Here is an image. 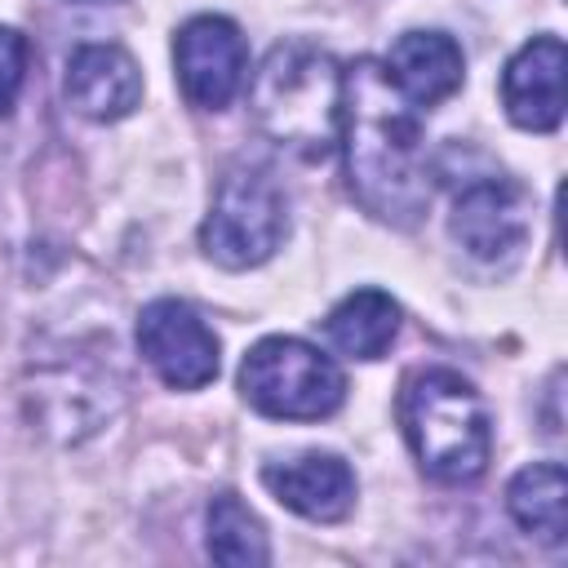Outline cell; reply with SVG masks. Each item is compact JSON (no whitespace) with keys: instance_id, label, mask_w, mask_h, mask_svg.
Returning a JSON list of instances; mask_svg holds the SVG:
<instances>
[{"instance_id":"6da1fadb","label":"cell","mask_w":568,"mask_h":568,"mask_svg":"<svg viewBox=\"0 0 568 568\" xmlns=\"http://www.w3.org/2000/svg\"><path fill=\"white\" fill-rule=\"evenodd\" d=\"M337 142L346 146V182L359 209L390 226H417L430 204L417 106L373 58H359L351 75H342Z\"/></svg>"},{"instance_id":"7a4b0ae2","label":"cell","mask_w":568,"mask_h":568,"mask_svg":"<svg viewBox=\"0 0 568 568\" xmlns=\"http://www.w3.org/2000/svg\"><path fill=\"white\" fill-rule=\"evenodd\" d=\"M248 106L275 146L302 160H328L342 138V71L320 44L284 40L262 58Z\"/></svg>"},{"instance_id":"3957f363","label":"cell","mask_w":568,"mask_h":568,"mask_svg":"<svg viewBox=\"0 0 568 568\" xmlns=\"http://www.w3.org/2000/svg\"><path fill=\"white\" fill-rule=\"evenodd\" d=\"M399 430L417 466L439 484H470L493 457V422L457 368H413L399 386Z\"/></svg>"},{"instance_id":"277c9868","label":"cell","mask_w":568,"mask_h":568,"mask_svg":"<svg viewBox=\"0 0 568 568\" xmlns=\"http://www.w3.org/2000/svg\"><path fill=\"white\" fill-rule=\"evenodd\" d=\"M240 395L280 422H320L342 408V368L302 337H262L240 364Z\"/></svg>"},{"instance_id":"5b68a950","label":"cell","mask_w":568,"mask_h":568,"mask_svg":"<svg viewBox=\"0 0 568 568\" xmlns=\"http://www.w3.org/2000/svg\"><path fill=\"white\" fill-rule=\"evenodd\" d=\"M284 231H288L284 191L266 169L240 164L217 182L213 209L200 226V244L217 266L248 271L280 248Z\"/></svg>"},{"instance_id":"8992f818","label":"cell","mask_w":568,"mask_h":568,"mask_svg":"<svg viewBox=\"0 0 568 568\" xmlns=\"http://www.w3.org/2000/svg\"><path fill=\"white\" fill-rule=\"evenodd\" d=\"M138 351L155 368V377L173 390H200L217 377V333L182 302L155 297L138 315Z\"/></svg>"},{"instance_id":"52a82bcc","label":"cell","mask_w":568,"mask_h":568,"mask_svg":"<svg viewBox=\"0 0 568 568\" xmlns=\"http://www.w3.org/2000/svg\"><path fill=\"white\" fill-rule=\"evenodd\" d=\"M448 231L475 262H493V266L515 262L519 248L528 244V195H524V186L501 178V173L470 178L453 200Z\"/></svg>"},{"instance_id":"ba28073f","label":"cell","mask_w":568,"mask_h":568,"mask_svg":"<svg viewBox=\"0 0 568 568\" xmlns=\"http://www.w3.org/2000/svg\"><path fill=\"white\" fill-rule=\"evenodd\" d=\"M173 58H178V84L186 102L200 111H222L240 93L244 67H248L244 36L222 13H200L182 22L173 40Z\"/></svg>"},{"instance_id":"9c48e42d","label":"cell","mask_w":568,"mask_h":568,"mask_svg":"<svg viewBox=\"0 0 568 568\" xmlns=\"http://www.w3.org/2000/svg\"><path fill=\"white\" fill-rule=\"evenodd\" d=\"M564 40L532 36L501 71V106L528 133H550L564 120Z\"/></svg>"},{"instance_id":"30bf717a","label":"cell","mask_w":568,"mask_h":568,"mask_svg":"<svg viewBox=\"0 0 568 568\" xmlns=\"http://www.w3.org/2000/svg\"><path fill=\"white\" fill-rule=\"evenodd\" d=\"M67 102L84 120H124L142 102V71L129 49L120 44H80L67 58Z\"/></svg>"},{"instance_id":"8fae6325","label":"cell","mask_w":568,"mask_h":568,"mask_svg":"<svg viewBox=\"0 0 568 568\" xmlns=\"http://www.w3.org/2000/svg\"><path fill=\"white\" fill-rule=\"evenodd\" d=\"M262 484L280 506L315 524H337L355 506V475L337 453H302L293 462H271L262 466Z\"/></svg>"},{"instance_id":"7c38bea8","label":"cell","mask_w":568,"mask_h":568,"mask_svg":"<svg viewBox=\"0 0 568 568\" xmlns=\"http://www.w3.org/2000/svg\"><path fill=\"white\" fill-rule=\"evenodd\" d=\"M386 75L413 106H435V102H444L462 89L466 62H462V49H457L453 36H444V31H404L390 44Z\"/></svg>"},{"instance_id":"4fadbf2b","label":"cell","mask_w":568,"mask_h":568,"mask_svg":"<svg viewBox=\"0 0 568 568\" xmlns=\"http://www.w3.org/2000/svg\"><path fill=\"white\" fill-rule=\"evenodd\" d=\"M324 333H328V342H333L342 355L377 359V355H386V346H390L395 333H399V306H395V297L382 293V288H355L351 297H342V302L328 311Z\"/></svg>"},{"instance_id":"5bb4252c","label":"cell","mask_w":568,"mask_h":568,"mask_svg":"<svg viewBox=\"0 0 568 568\" xmlns=\"http://www.w3.org/2000/svg\"><path fill=\"white\" fill-rule=\"evenodd\" d=\"M564 497H568L564 466L559 462H532L510 479L506 510L528 537L559 546L564 541Z\"/></svg>"},{"instance_id":"9a60e30c","label":"cell","mask_w":568,"mask_h":568,"mask_svg":"<svg viewBox=\"0 0 568 568\" xmlns=\"http://www.w3.org/2000/svg\"><path fill=\"white\" fill-rule=\"evenodd\" d=\"M209 555L231 568H253L271 559L262 519L235 493H217L209 501Z\"/></svg>"},{"instance_id":"2e32d148","label":"cell","mask_w":568,"mask_h":568,"mask_svg":"<svg viewBox=\"0 0 568 568\" xmlns=\"http://www.w3.org/2000/svg\"><path fill=\"white\" fill-rule=\"evenodd\" d=\"M27 58H31L27 36L18 27H0V115H9L13 102H18V93H22Z\"/></svg>"}]
</instances>
